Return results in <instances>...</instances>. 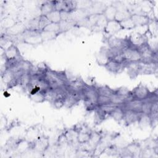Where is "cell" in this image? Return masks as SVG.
<instances>
[{"mask_svg":"<svg viewBox=\"0 0 158 158\" xmlns=\"http://www.w3.org/2000/svg\"><path fill=\"white\" fill-rule=\"evenodd\" d=\"M44 78L50 89L54 91L67 89L69 79L64 71L53 70L48 68Z\"/></svg>","mask_w":158,"mask_h":158,"instance_id":"obj_1","label":"cell"},{"mask_svg":"<svg viewBox=\"0 0 158 158\" xmlns=\"http://www.w3.org/2000/svg\"><path fill=\"white\" fill-rule=\"evenodd\" d=\"M81 94L87 110H95L99 107L98 104V98L99 97L98 86L86 84Z\"/></svg>","mask_w":158,"mask_h":158,"instance_id":"obj_2","label":"cell"},{"mask_svg":"<svg viewBox=\"0 0 158 158\" xmlns=\"http://www.w3.org/2000/svg\"><path fill=\"white\" fill-rule=\"evenodd\" d=\"M138 49L141 55V63L157 64V52L154 51L148 43L138 48Z\"/></svg>","mask_w":158,"mask_h":158,"instance_id":"obj_3","label":"cell"},{"mask_svg":"<svg viewBox=\"0 0 158 158\" xmlns=\"http://www.w3.org/2000/svg\"><path fill=\"white\" fill-rule=\"evenodd\" d=\"M21 36L23 42L29 45L36 46L43 43L40 35V31H38L27 29Z\"/></svg>","mask_w":158,"mask_h":158,"instance_id":"obj_4","label":"cell"},{"mask_svg":"<svg viewBox=\"0 0 158 158\" xmlns=\"http://www.w3.org/2000/svg\"><path fill=\"white\" fill-rule=\"evenodd\" d=\"M54 9L60 12L71 14L77 9L75 1H54Z\"/></svg>","mask_w":158,"mask_h":158,"instance_id":"obj_5","label":"cell"},{"mask_svg":"<svg viewBox=\"0 0 158 158\" xmlns=\"http://www.w3.org/2000/svg\"><path fill=\"white\" fill-rule=\"evenodd\" d=\"M107 44L109 48L122 51L130 46L127 36L125 38L117 37L115 35L107 38Z\"/></svg>","mask_w":158,"mask_h":158,"instance_id":"obj_6","label":"cell"},{"mask_svg":"<svg viewBox=\"0 0 158 158\" xmlns=\"http://www.w3.org/2000/svg\"><path fill=\"white\" fill-rule=\"evenodd\" d=\"M127 39L130 46L136 48L147 43L148 41V38L146 33H142L138 31L131 33L127 36Z\"/></svg>","mask_w":158,"mask_h":158,"instance_id":"obj_7","label":"cell"},{"mask_svg":"<svg viewBox=\"0 0 158 158\" xmlns=\"http://www.w3.org/2000/svg\"><path fill=\"white\" fill-rule=\"evenodd\" d=\"M122 56L127 62H140L141 55L138 48L130 46L122 51Z\"/></svg>","mask_w":158,"mask_h":158,"instance_id":"obj_8","label":"cell"},{"mask_svg":"<svg viewBox=\"0 0 158 158\" xmlns=\"http://www.w3.org/2000/svg\"><path fill=\"white\" fill-rule=\"evenodd\" d=\"M131 92L133 98L141 101H145L148 99L152 93L149 91L148 87L143 83H139L133 90H131Z\"/></svg>","mask_w":158,"mask_h":158,"instance_id":"obj_9","label":"cell"},{"mask_svg":"<svg viewBox=\"0 0 158 158\" xmlns=\"http://www.w3.org/2000/svg\"><path fill=\"white\" fill-rule=\"evenodd\" d=\"M31 148L37 152L45 153L49 148V138L44 136H39L34 142L31 143Z\"/></svg>","mask_w":158,"mask_h":158,"instance_id":"obj_10","label":"cell"},{"mask_svg":"<svg viewBox=\"0 0 158 158\" xmlns=\"http://www.w3.org/2000/svg\"><path fill=\"white\" fill-rule=\"evenodd\" d=\"M127 62L121 63L114 60H107L104 64L105 68L110 72L114 74H118L122 72L125 69Z\"/></svg>","mask_w":158,"mask_h":158,"instance_id":"obj_11","label":"cell"},{"mask_svg":"<svg viewBox=\"0 0 158 158\" xmlns=\"http://www.w3.org/2000/svg\"><path fill=\"white\" fill-rule=\"evenodd\" d=\"M86 84V83L81 78H74L73 79L69 80L67 90L69 91L81 94Z\"/></svg>","mask_w":158,"mask_h":158,"instance_id":"obj_12","label":"cell"},{"mask_svg":"<svg viewBox=\"0 0 158 158\" xmlns=\"http://www.w3.org/2000/svg\"><path fill=\"white\" fill-rule=\"evenodd\" d=\"M122 30V29L120 22L116 20L107 21L104 28V33L107 35V38L114 36Z\"/></svg>","mask_w":158,"mask_h":158,"instance_id":"obj_13","label":"cell"},{"mask_svg":"<svg viewBox=\"0 0 158 158\" xmlns=\"http://www.w3.org/2000/svg\"><path fill=\"white\" fill-rule=\"evenodd\" d=\"M3 56L5 60L22 58V56L18 47L13 43L10 46H9L6 50L4 51Z\"/></svg>","mask_w":158,"mask_h":158,"instance_id":"obj_14","label":"cell"},{"mask_svg":"<svg viewBox=\"0 0 158 158\" xmlns=\"http://www.w3.org/2000/svg\"><path fill=\"white\" fill-rule=\"evenodd\" d=\"M131 18L135 25L136 27H141L147 26L149 23L151 18L146 14L134 13L131 14Z\"/></svg>","mask_w":158,"mask_h":158,"instance_id":"obj_15","label":"cell"},{"mask_svg":"<svg viewBox=\"0 0 158 158\" xmlns=\"http://www.w3.org/2000/svg\"><path fill=\"white\" fill-rule=\"evenodd\" d=\"M27 30V26L22 22H15L11 27L5 30V34L7 36H18L22 35Z\"/></svg>","mask_w":158,"mask_h":158,"instance_id":"obj_16","label":"cell"},{"mask_svg":"<svg viewBox=\"0 0 158 158\" xmlns=\"http://www.w3.org/2000/svg\"><path fill=\"white\" fill-rule=\"evenodd\" d=\"M144 101L132 98L126 102L122 106L124 110H130L138 113H141V107Z\"/></svg>","mask_w":158,"mask_h":158,"instance_id":"obj_17","label":"cell"},{"mask_svg":"<svg viewBox=\"0 0 158 158\" xmlns=\"http://www.w3.org/2000/svg\"><path fill=\"white\" fill-rule=\"evenodd\" d=\"M82 99L81 94L80 93H73L67 90V94L65 101V106L68 108L72 107L77 104Z\"/></svg>","mask_w":158,"mask_h":158,"instance_id":"obj_18","label":"cell"},{"mask_svg":"<svg viewBox=\"0 0 158 158\" xmlns=\"http://www.w3.org/2000/svg\"><path fill=\"white\" fill-rule=\"evenodd\" d=\"M125 69H127L129 77L131 78L134 79L139 75L140 62H127Z\"/></svg>","mask_w":158,"mask_h":158,"instance_id":"obj_19","label":"cell"},{"mask_svg":"<svg viewBox=\"0 0 158 158\" xmlns=\"http://www.w3.org/2000/svg\"><path fill=\"white\" fill-rule=\"evenodd\" d=\"M141 115V113L135 112L130 110H125L123 120L127 125H131L138 122Z\"/></svg>","mask_w":158,"mask_h":158,"instance_id":"obj_20","label":"cell"},{"mask_svg":"<svg viewBox=\"0 0 158 158\" xmlns=\"http://www.w3.org/2000/svg\"><path fill=\"white\" fill-rule=\"evenodd\" d=\"M157 72V64H143L140 62L139 75H152Z\"/></svg>","mask_w":158,"mask_h":158,"instance_id":"obj_21","label":"cell"},{"mask_svg":"<svg viewBox=\"0 0 158 158\" xmlns=\"http://www.w3.org/2000/svg\"><path fill=\"white\" fill-rule=\"evenodd\" d=\"M117 12V8L113 4H110L109 6H106L105 9L102 12V15L106 19V21L113 20H115Z\"/></svg>","mask_w":158,"mask_h":158,"instance_id":"obj_22","label":"cell"},{"mask_svg":"<svg viewBox=\"0 0 158 158\" xmlns=\"http://www.w3.org/2000/svg\"><path fill=\"white\" fill-rule=\"evenodd\" d=\"M125 148L130 154L131 157L139 156V155H141L142 148L140 144L138 143H131L128 144Z\"/></svg>","mask_w":158,"mask_h":158,"instance_id":"obj_23","label":"cell"},{"mask_svg":"<svg viewBox=\"0 0 158 158\" xmlns=\"http://www.w3.org/2000/svg\"><path fill=\"white\" fill-rule=\"evenodd\" d=\"M147 32L152 38H157L158 34V23L156 18L151 19L147 25Z\"/></svg>","mask_w":158,"mask_h":158,"instance_id":"obj_24","label":"cell"},{"mask_svg":"<svg viewBox=\"0 0 158 158\" xmlns=\"http://www.w3.org/2000/svg\"><path fill=\"white\" fill-rule=\"evenodd\" d=\"M40 15H47L49 13H51L52 11H53L54 9V1H44L43 2L40 7Z\"/></svg>","mask_w":158,"mask_h":158,"instance_id":"obj_25","label":"cell"},{"mask_svg":"<svg viewBox=\"0 0 158 158\" xmlns=\"http://www.w3.org/2000/svg\"><path fill=\"white\" fill-rule=\"evenodd\" d=\"M76 25H77L76 22H75L72 19L62 20L59 23L60 33H65V32L70 30V29H72Z\"/></svg>","mask_w":158,"mask_h":158,"instance_id":"obj_26","label":"cell"},{"mask_svg":"<svg viewBox=\"0 0 158 158\" xmlns=\"http://www.w3.org/2000/svg\"><path fill=\"white\" fill-rule=\"evenodd\" d=\"M94 122L96 125H99L102 122H103L107 117H109L108 114L104 112L99 107L94 110Z\"/></svg>","mask_w":158,"mask_h":158,"instance_id":"obj_27","label":"cell"},{"mask_svg":"<svg viewBox=\"0 0 158 158\" xmlns=\"http://www.w3.org/2000/svg\"><path fill=\"white\" fill-rule=\"evenodd\" d=\"M60 34V33L59 32H54L44 30H42L40 31V35L43 42L55 40Z\"/></svg>","mask_w":158,"mask_h":158,"instance_id":"obj_28","label":"cell"},{"mask_svg":"<svg viewBox=\"0 0 158 158\" xmlns=\"http://www.w3.org/2000/svg\"><path fill=\"white\" fill-rule=\"evenodd\" d=\"M114 93L115 94L125 98L127 100V101L133 98L131 91L129 90L127 88L124 87V86H122V87H120L118 88L114 89Z\"/></svg>","mask_w":158,"mask_h":158,"instance_id":"obj_29","label":"cell"},{"mask_svg":"<svg viewBox=\"0 0 158 158\" xmlns=\"http://www.w3.org/2000/svg\"><path fill=\"white\" fill-rule=\"evenodd\" d=\"M125 110L121 106H118L116 107L109 115V117L114 118L117 122H120L123 120Z\"/></svg>","mask_w":158,"mask_h":158,"instance_id":"obj_30","label":"cell"},{"mask_svg":"<svg viewBox=\"0 0 158 158\" xmlns=\"http://www.w3.org/2000/svg\"><path fill=\"white\" fill-rule=\"evenodd\" d=\"M131 14H132L127 8L119 9V10H117L115 20L118 22H121L127 18L130 17L131 16Z\"/></svg>","mask_w":158,"mask_h":158,"instance_id":"obj_31","label":"cell"},{"mask_svg":"<svg viewBox=\"0 0 158 158\" xmlns=\"http://www.w3.org/2000/svg\"><path fill=\"white\" fill-rule=\"evenodd\" d=\"M19 85L24 89H28L31 80V75L30 73L22 75L19 78Z\"/></svg>","mask_w":158,"mask_h":158,"instance_id":"obj_32","label":"cell"},{"mask_svg":"<svg viewBox=\"0 0 158 158\" xmlns=\"http://www.w3.org/2000/svg\"><path fill=\"white\" fill-rule=\"evenodd\" d=\"M99 95H102L107 97H111L114 93V89L110 88L107 85L98 86Z\"/></svg>","mask_w":158,"mask_h":158,"instance_id":"obj_33","label":"cell"},{"mask_svg":"<svg viewBox=\"0 0 158 158\" xmlns=\"http://www.w3.org/2000/svg\"><path fill=\"white\" fill-rule=\"evenodd\" d=\"M46 17H48L50 22L52 23H59L62 20L60 12L56 10H54L53 11H52L51 13L48 14Z\"/></svg>","mask_w":158,"mask_h":158,"instance_id":"obj_34","label":"cell"},{"mask_svg":"<svg viewBox=\"0 0 158 158\" xmlns=\"http://www.w3.org/2000/svg\"><path fill=\"white\" fill-rule=\"evenodd\" d=\"M122 27V30H133L136 28L135 23H133L131 17L129 18H127L121 22H119Z\"/></svg>","mask_w":158,"mask_h":158,"instance_id":"obj_35","label":"cell"},{"mask_svg":"<svg viewBox=\"0 0 158 158\" xmlns=\"http://www.w3.org/2000/svg\"><path fill=\"white\" fill-rule=\"evenodd\" d=\"M101 2H93L92 6L89 9L93 11L94 14H102L106 6Z\"/></svg>","mask_w":158,"mask_h":158,"instance_id":"obj_36","label":"cell"},{"mask_svg":"<svg viewBox=\"0 0 158 158\" xmlns=\"http://www.w3.org/2000/svg\"><path fill=\"white\" fill-rule=\"evenodd\" d=\"M126 102H127V100L125 98L115 94V93L110 97V102L118 106L122 107Z\"/></svg>","mask_w":158,"mask_h":158,"instance_id":"obj_37","label":"cell"},{"mask_svg":"<svg viewBox=\"0 0 158 158\" xmlns=\"http://www.w3.org/2000/svg\"><path fill=\"white\" fill-rule=\"evenodd\" d=\"M29 98L34 102L36 103H42L46 100L45 94L42 91H39L35 94H29Z\"/></svg>","mask_w":158,"mask_h":158,"instance_id":"obj_38","label":"cell"},{"mask_svg":"<svg viewBox=\"0 0 158 158\" xmlns=\"http://www.w3.org/2000/svg\"><path fill=\"white\" fill-rule=\"evenodd\" d=\"M43 30L44 31H49L54 32H59L60 33V26L59 23H52L50 22L48 25H47ZM61 34V33H60Z\"/></svg>","mask_w":158,"mask_h":158,"instance_id":"obj_39","label":"cell"},{"mask_svg":"<svg viewBox=\"0 0 158 158\" xmlns=\"http://www.w3.org/2000/svg\"><path fill=\"white\" fill-rule=\"evenodd\" d=\"M117 107H118V106L114 105V104H113L112 103L110 102L108 104H106V105L99 106V108L101 109L102 110H103L104 112H106L107 114H108L109 115Z\"/></svg>","mask_w":158,"mask_h":158,"instance_id":"obj_40","label":"cell"},{"mask_svg":"<svg viewBox=\"0 0 158 158\" xmlns=\"http://www.w3.org/2000/svg\"><path fill=\"white\" fill-rule=\"evenodd\" d=\"M15 23V22H14L11 18L6 17V18H4V19L2 20L1 25L3 28H4L5 30H6L7 29L11 27Z\"/></svg>","mask_w":158,"mask_h":158,"instance_id":"obj_41","label":"cell"},{"mask_svg":"<svg viewBox=\"0 0 158 158\" xmlns=\"http://www.w3.org/2000/svg\"><path fill=\"white\" fill-rule=\"evenodd\" d=\"M110 103V98L102 96V95H99V97L98 98V106H101L103 105L108 104Z\"/></svg>","mask_w":158,"mask_h":158,"instance_id":"obj_42","label":"cell"}]
</instances>
